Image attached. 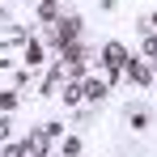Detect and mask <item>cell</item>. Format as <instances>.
<instances>
[{
    "mask_svg": "<svg viewBox=\"0 0 157 157\" xmlns=\"http://www.w3.org/2000/svg\"><path fill=\"white\" fill-rule=\"evenodd\" d=\"M59 98H64L68 106H81V102H85V81H64Z\"/></svg>",
    "mask_w": 157,
    "mask_h": 157,
    "instance_id": "8992f818",
    "label": "cell"
},
{
    "mask_svg": "<svg viewBox=\"0 0 157 157\" xmlns=\"http://www.w3.org/2000/svg\"><path fill=\"white\" fill-rule=\"evenodd\" d=\"M17 106H21V89H4L0 94V115H13Z\"/></svg>",
    "mask_w": 157,
    "mask_h": 157,
    "instance_id": "ba28073f",
    "label": "cell"
},
{
    "mask_svg": "<svg viewBox=\"0 0 157 157\" xmlns=\"http://www.w3.org/2000/svg\"><path fill=\"white\" fill-rule=\"evenodd\" d=\"M140 55H144L149 64H153V59H157V30H149V34L140 38Z\"/></svg>",
    "mask_w": 157,
    "mask_h": 157,
    "instance_id": "8fae6325",
    "label": "cell"
},
{
    "mask_svg": "<svg viewBox=\"0 0 157 157\" xmlns=\"http://www.w3.org/2000/svg\"><path fill=\"white\" fill-rule=\"evenodd\" d=\"M106 94H110V81H106V77H94V72H89V77H85V102H102Z\"/></svg>",
    "mask_w": 157,
    "mask_h": 157,
    "instance_id": "5b68a950",
    "label": "cell"
},
{
    "mask_svg": "<svg viewBox=\"0 0 157 157\" xmlns=\"http://www.w3.org/2000/svg\"><path fill=\"white\" fill-rule=\"evenodd\" d=\"M55 4H59V0H55Z\"/></svg>",
    "mask_w": 157,
    "mask_h": 157,
    "instance_id": "e0dca14e",
    "label": "cell"
},
{
    "mask_svg": "<svg viewBox=\"0 0 157 157\" xmlns=\"http://www.w3.org/2000/svg\"><path fill=\"white\" fill-rule=\"evenodd\" d=\"M43 59H47V43L30 38V43H26V64H43Z\"/></svg>",
    "mask_w": 157,
    "mask_h": 157,
    "instance_id": "9c48e42d",
    "label": "cell"
},
{
    "mask_svg": "<svg viewBox=\"0 0 157 157\" xmlns=\"http://www.w3.org/2000/svg\"><path fill=\"white\" fill-rule=\"evenodd\" d=\"M123 115H128V128H136V132H144L149 123H153V119H149L153 110H149V106H140V102H128V106H123Z\"/></svg>",
    "mask_w": 157,
    "mask_h": 157,
    "instance_id": "3957f363",
    "label": "cell"
},
{
    "mask_svg": "<svg viewBox=\"0 0 157 157\" xmlns=\"http://www.w3.org/2000/svg\"><path fill=\"white\" fill-rule=\"evenodd\" d=\"M0 157H30V144L26 140H4L0 144Z\"/></svg>",
    "mask_w": 157,
    "mask_h": 157,
    "instance_id": "30bf717a",
    "label": "cell"
},
{
    "mask_svg": "<svg viewBox=\"0 0 157 157\" xmlns=\"http://www.w3.org/2000/svg\"><path fill=\"white\" fill-rule=\"evenodd\" d=\"M149 26H153V30H157V9H153V13H149Z\"/></svg>",
    "mask_w": 157,
    "mask_h": 157,
    "instance_id": "9a60e30c",
    "label": "cell"
},
{
    "mask_svg": "<svg viewBox=\"0 0 157 157\" xmlns=\"http://www.w3.org/2000/svg\"><path fill=\"white\" fill-rule=\"evenodd\" d=\"M59 17H64V9H59L55 0H38V21H43V26H55Z\"/></svg>",
    "mask_w": 157,
    "mask_h": 157,
    "instance_id": "52a82bcc",
    "label": "cell"
},
{
    "mask_svg": "<svg viewBox=\"0 0 157 157\" xmlns=\"http://www.w3.org/2000/svg\"><path fill=\"white\" fill-rule=\"evenodd\" d=\"M0 17H9V13H4V4H0Z\"/></svg>",
    "mask_w": 157,
    "mask_h": 157,
    "instance_id": "2e32d148",
    "label": "cell"
},
{
    "mask_svg": "<svg viewBox=\"0 0 157 157\" xmlns=\"http://www.w3.org/2000/svg\"><path fill=\"white\" fill-rule=\"evenodd\" d=\"M43 132H47L51 140H59V136H64V123H43Z\"/></svg>",
    "mask_w": 157,
    "mask_h": 157,
    "instance_id": "5bb4252c",
    "label": "cell"
},
{
    "mask_svg": "<svg viewBox=\"0 0 157 157\" xmlns=\"http://www.w3.org/2000/svg\"><path fill=\"white\" fill-rule=\"evenodd\" d=\"M26 144H30V157H51V144H55V140L38 128V132H30V136H26Z\"/></svg>",
    "mask_w": 157,
    "mask_h": 157,
    "instance_id": "277c9868",
    "label": "cell"
},
{
    "mask_svg": "<svg viewBox=\"0 0 157 157\" xmlns=\"http://www.w3.org/2000/svg\"><path fill=\"white\" fill-rule=\"evenodd\" d=\"M132 51L123 47V43H106L102 47V68H106V81L115 85V81H123V68H128Z\"/></svg>",
    "mask_w": 157,
    "mask_h": 157,
    "instance_id": "6da1fadb",
    "label": "cell"
},
{
    "mask_svg": "<svg viewBox=\"0 0 157 157\" xmlns=\"http://www.w3.org/2000/svg\"><path fill=\"white\" fill-rule=\"evenodd\" d=\"M123 77H128L132 85H140V89H153V85H157V68L144 59V55H132L128 68H123Z\"/></svg>",
    "mask_w": 157,
    "mask_h": 157,
    "instance_id": "7a4b0ae2",
    "label": "cell"
},
{
    "mask_svg": "<svg viewBox=\"0 0 157 157\" xmlns=\"http://www.w3.org/2000/svg\"><path fill=\"white\" fill-rule=\"evenodd\" d=\"M9 136H13V119H9V115H0V144H4Z\"/></svg>",
    "mask_w": 157,
    "mask_h": 157,
    "instance_id": "4fadbf2b",
    "label": "cell"
},
{
    "mask_svg": "<svg viewBox=\"0 0 157 157\" xmlns=\"http://www.w3.org/2000/svg\"><path fill=\"white\" fill-rule=\"evenodd\" d=\"M81 149H85L81 136H64V149H59V153H64V157H81Z\"/></svg>",
    "mask_w": 157,
    "mask_h": 157,
    "instance_id": "7c38bea8",
    "label": "cell"
}]
</instances>
